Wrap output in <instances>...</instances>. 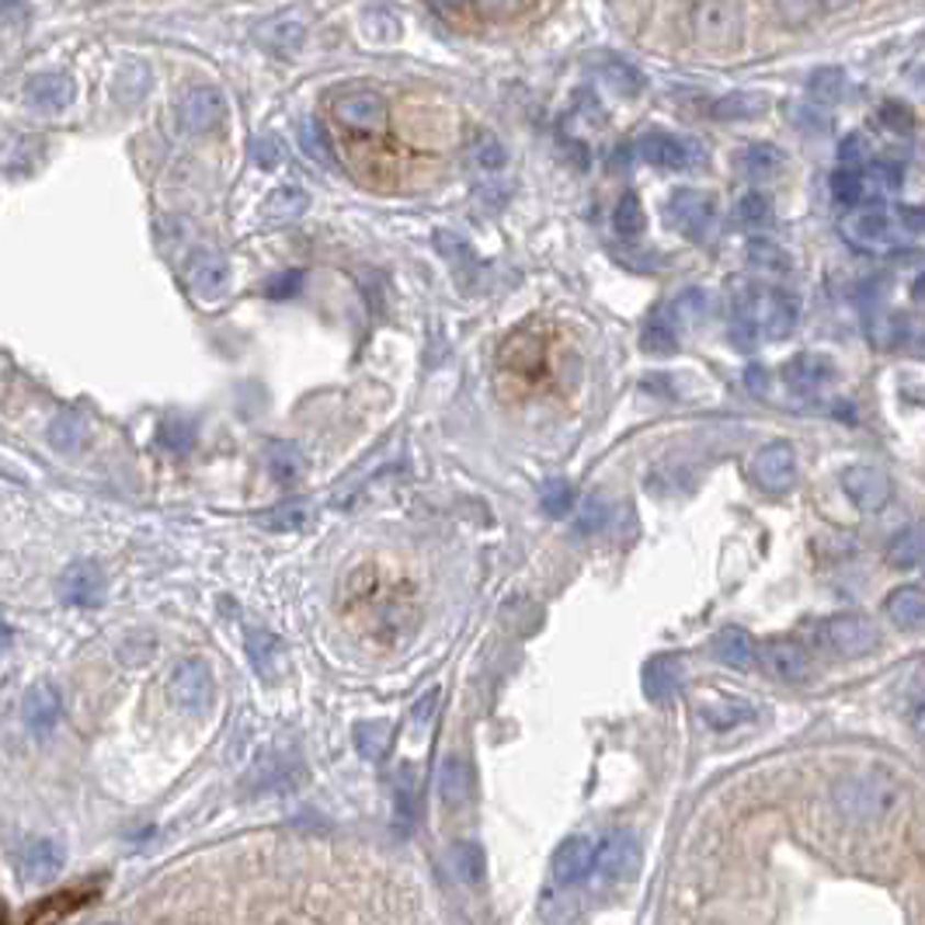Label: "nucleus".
Segmentation results:
<instances>
[{"label":"nucleus","instance_id":"52","mask_svg":"<svg viewBox=\"0 0 925 925\" xmlns=\"http://www.w3.org/2000/svg\"><path fill=\"white\" fill-rule=\"evenodd\" d=\"M383 724H362L356 727V745L362 748V755L369 758H380V742H383Z\"/></svg>","mask_w":925,"mask_h":925},{"label":"nucleus","instance_id":"60","mask_svg":"<svg viewBox=\"0 0 925 925\" xmlns=\"http://www.w3.org/2000/svg\"><path fill=\"white\" fill-rule=\"evenodd\" d=\"M918 91H922V94H925V67H922V70H918Z\"/></svg>","mask_w":925,"mask_h":925},{"label":"nucleus","instance_id":"19","mask_svg":"<svg viewBox=\"0 0 925 925\" xmlns=\"http://www.w3.org/2000/svg\"><path fill=\"white\" fill-rule=\"evenodd\" d=\"M74 94L77 88L67 74H35L22 88L25 105H32L35 112H64L74 101Z\"/></svg>","mask_w":925,"mask_h":925},{"label":"nucleus","instance_id":"35","mask_svg":"<svg viewBox=\"0 0 925 925\" xmlns=\"http://www.w3.org/2000/svg\"><path fill=\"white\" fill-rule=\"evenodd\" d=\"M846 88H849L846 70H838V67H817L808 77V94L817 101V105H838V101L846 98Z\"/></svg>","mask_w":925,"mask_h":925},{"label":"nucleus","instance_id":"15","mask_svg":"<svg viewBox=\"0 0 925 925\" xmlns=\"http://www.w3.org/2000/svg\"><path fill=\"white\" fill-rule=\"evenodd\" d=\"M783 383L793 390V394H817L828 383L838 380V365L825 356V352H800L783 365Z\"/></svg>","mask_w":925,"mask_h":925},{"label":"nucleus","instance_id":"12","mask_svg":"<svg viewBox=\"0 0 925 925\" xmlns=\"http://www.w3.org/2000/svg\"><path fill=\"white\" fill-rule=\"evenodd\" d=\"M184 279H189V290L205 300V303H216L226 296L230 290V261H226L219 251L213 248H199L189 258V269H184Z\"/></svg>","mask_w":925,"mask_h":925},{"label":"nucleus","instance_id":"34","mask_svg":"<svg viewBox=\"0 0 925 925\" xmlns=\"http://www.w3.org/2000/svg\"><path fill=\"white\" fill-rule=\"evenodd\" d=\"M888 561L894 567H922V561H925V529L922 526L901 529L898 537L888 543Z\"/></svg>","mask_w":925,"mask_h":925},{"label":"nucleus","instance_id":"61","mask_svg":"<svg viewBox=\"0 0 925 925\" xmlns=\"http://www.w3.org/2000/svg\"><path fill=\"white\" fill-rule=\"evenodd\" d=\"M922 571H925V561H922Z\"/></svg>","mask_w":925,"mask_h":925},{"label":"nucleus","instance_id":"50","mask_svg":"<svg viewBox=\"0 0 925 925\" xmlns=\"http://www.w3.org/2000/svg\"><path fill=\"white\" fill-rule=\"evenodd\" d=\"M873 178L880 181V189L898 192L901 184H904V163H898V160H880V163H873Z\"/></svg>","mask_w":925,"mask_h":925},{"label":"nucleus","instance_id":"49","mask_svg":"<svg viewBox=\"0 0 925 925\" xmlns=\"http://www.w3.org/2000/svg\"><path fill=\"white\" fill-rule=\"evenodd\" d=\"M311 522V508L306 505H285L282 511H275V516L269 519L272 529H300Z\"/></svg>","mask_w":925,"mask_h":925},{"label":"nucleus","instance_id":"31","mask_svg":"<svg viewBox=\"0 0 925 925\" xmlns=\"http://www.w3.org/2000/svg\"><path fill=\"white\" fill-rule=\"evenodd\" d=\"M766 94H755V91H734V94H724V98H717L713 105H710V119L717 122H748V119H758L766 112Z\"/></svg>","mask_w":925,"mask_h":925},{"label":"nucleus","instance_id":"24","mask_svg":"<svg viewBox=\"0 0 925 925\" xmlns=\"http://www.w3.org/2000/svg\"><path fill=\"white\" fill-rule=\"evenodd\" d=\"M713 657L721 665H727V668L748 672L758 662V647H755V641L745 630L727 627V630H721V633L713 636Z\"/></svg>","mask_w":925,"mask_h":925},{"label":"nucleus","instance_id":"18","mask_svg":"<svg viewBox=\"0 0 925 925\" xmlns=\"http://www.w3.org/2000/svg\"><path fill=\"white\" fill-rule=\"evenodd\" d=\"M335 115L348 129L376 133L386 126V98L376 91H348L335 101Z\"/></svg>","mask_w":925,"mask_h":925},{"label":"nucleus","instance_id":"5","mask_svg":"<svg viewBox=\"0 0 925 925\" xmlns=\"http://www.w3.org/2000/svg\"><path fill=\"white\" fill-rule=\"evenodd\" d=\"M226 122V98L219 88L210 84H199L189 88L178 101V126L189 133V136H205V133H216Z\"/></svg>","mask_w":925,"mask_h":925},{"label":"nucleus","instance_id":"2","mask_svg":"<svg viewBox=\"0 0 925 925\" xmlns=\"http://www.w3.org/2000/svg\"><path fill=\"white\" fill-rule=\"evenodd\" d=\"M804 633L811 636V644H817L821 651H828L835 657H862L880 647V627L870 620V616H859V612L828 616V620L804 627Z\"/></svg>","mask_w":925,"mask_h":925},{"label":"nucleus","instance_id":"54","mask_svg":"<svg viewBox=\"0 0 925 925\" xmlns=\"http://www.w3.org/2000/svg\"><path fill=\"white\" fill-rule=\"evenodd\" d=\"M793 122L804 133H811V136H817V133H828V119L825 115H817V109H797L793 112Z\"/></svg>","mask_w":925,"mask_h":925},{"label":"nucleus","instance_id":"14","mask_svg":"<svg viewBox=\"0 0 925 925\" xmlns=\"http://www.w3.org/2000/svg\"><path fill=\"white\" fill-rule=\"evenodd\" d=\"M595 859H599V849L591 846V838L567 835L550 856V877H553V883L567 888V883H578L595 870Z\"/></svg>","mask_w":925,"mask_h":925},{"label":"nucleus","instance_id":"28","mask_svg":"<svg viewBox=\"0 0 925 925\" xmlns=\"http://www.w3.org/2000/svg\"><path fill=\"white\" fill-rule=\"evenodd\" d=\"M678 675H683V668H678V662H675L672 654L651 657V662L644 665V692H647V700L651 703H668L672 696L678 692Z\"/></svg>","mask_w":925,"mask_h":925},{"label":"nucleus","instance_id":"46","mask_svg":"<svg viewBox=\"0 0 925 925\" xmlns=\"http://www.w3.org/2000/svg\"><path fill=\"white\" fill-rule=\"evenodd\" d=\"M838 0H772V8L779 11V18L790 25H800V22H808V18L821 14V11H828L835 8Z\"/></svg>","mask_w":925,"mask_h":925},{"label":"nucleus","instance_id":"7","mask_svg":"<svg viewBox=\"0 0 925 925\" xmlns=\"http://www.w3.org/2000/svg\"><path fill=\"white\" fill-rule=\"evenodd\" d=\"M842 237H846L856 251L870 255H894L901 244L894 240V219L883 210H862L842 219Z\"/></svg>","mask_w":925,"mask_h":925},{"label":"nucleus","instance_id":"1","mask_svg":"<svg viewBox=\"0 0 925 925\" xmlns=\"http://www.w3.org/2000/svg\"><path fill=\"white\" fill-rule=\"evenodd\" d=\"M898 783L894 776H888L883 769H867L859 776L842 779L835 787V800L842 814L856 825H880L883 817H888L898 804Z\"/></svg>","mask_w":925,"mask_h":925},{"label":"nucleus","instance_id":"9","mask_svg":"<svg viewBox=\"0 0 925 925\" xmlns=\"http://www.w3.org/2000/svg\"><path fill=\"white\" fill-rule=\"evenodd\" d=\"M752 481L769 490V495H783V490H790L797 484V452L790 442H769L755 452V460H752Z\"/></svg>","mask_w":925,"mask_h":925},{"label":"nucleus","instance_id":"44","mask_svg":"<svg viewBox=\"0 0 925 925\" xmlns=\"http://www.w3.org/2000/svg\"><path fill=\"white\" fill-rule=\"evenodd\" d=\"M452 870H456L460 880H466V883H477L484 877V849L477 842H460V846L452 849Z\"/></svg>","mask_w":925,"mask_h":925},{"label":"nucleus","instance_id":"40","mask_svg":"<svg viewBox=\"0 0 925 925\" xmlns=\"http://www.w3.org/2000/svg\"><path fill=\"white\" fill-rule=\"evenodd\" d=\"M772 199L766 192H745L742 199H737V219H742V226H748V230H763V226L772 223Z\"/></svg>","mask_w":925,"mask_h":925},{"label":"nucleus","instance_id":"25","mask_svg":"<svg viewBox=\"0 0 925 925\" xmlns=\"http://www.w3.org/2000/svg\"><path fill=\"white\" fill-rule=\"evenodd\" d=\"M883 612L891 616L894 627L901 630H918L925 627V585H901L888 595Z\"/></svg>","mask_w":925,"mask_h":925},{"label":"nucleus","instance_id":"59","mask_svg":"<svg viewBox=\"0 0 925 925\" xmlns=\"http://www.w3.org/2000/svg\"><path fill=\"white\" fill-rule=\"evenodd\" d=\"M915 731L925 737V696L918 700V707H915Z\"/></svg>","mask_w":925,"mask_h":925},{"label":"nucleus","instance_id":"33","mask_svg":"<svg viewBox=\"0 0 925 925\" xmlns=\"http://www.w3.org/2000/svg\"><path fill=\"white\" fill-rule=\"evenodd\" d=\"M300 147L314 163H320L324 171H338V157L331 150V136L324 133V126L317 119H303L300 122Z\"/></svg>","mask_w":925,"mask_h":925},{"label":"nucleus","instance_id":"27","mask_svg":"<svg viewBox=\"0 0 925 925\" xmlns=\"http://www.w3.org/2000/svg\"><path fill=\"white\" fill-rule=\"evenodd\" d=\"M595 70H599V77L606 80V84L616 94H623V98H636V94H644V88H647L644 74L636 70L630 59L616 56V53H606V56L595 59Z\"/></svg>","mask_w":925,"mask_h":925},{"label":"nucleus","instance_id":"37","mask_svg":"<svg viewBox=\"0 0 925 925\" xmlns=\"http://www.w3.org/2000/svg\"><path fill=\"white\" fill-rule=\"evenodd\" d=\"M470 163H474L477 171L484 174H498L505 163H508V147L490 133H481L474 139V147H470Z\"/></svg>","mask_w":925,"mask_h":925},{"label":"nucleus","instance_id":"55","mask_svg":"<svg viewBox=\"0 0 925 925\" xmlns=\"http://www.w3.org/2000/svg\"><path fill=\"white\" fill-rule=\"evenodd\" d=\"M4 22H8L11 29H18V25L29 22V8L22 4V0H4Z\"/></svg>","mask_w":925,"mask_h":925},{"label":"nucleus","instance_id":"42","mask_svg":"<svg viewBox=\"0 0 925 925\" xmlns=\"http://www.w3.org/2000/svg\"><path fill=\"white\" fill-rule=\"evenodd\" d=\"M612 226H616V234H623V237H636V234H644V205L641 199H636L633 192H627L620 202H616V213H612Z\"/></svg>","mask_w":925,"mask_h":925},{"label":"nucleus","instance_id":"56","mask_svg":"<svg viewBox=\"0 0 925 925\" xmlns=\"http://www.w3.org/2000/svg\"><path fill=\"white\" fill-rule=\"evenodd\" d=\"M300 282H303V272H285V275H282V282H272V285H269V296H285V293H293Z\"/></svg>","mask_w":925,"mask_h":925},{"label":"nucleus","instance_id":"36","mask_svg":"<svg viewBox=\"0 0 925 925\" xmlns=\"http://www.w3.org/2000/svg\"><path fill=\"white\" fill-rule=\"evenodd\" d=\"M748 264L755 272H766V275H787L790 272V255L779 248L772 240H752L748 244Z\"/></svg>","mask_w":925,"mask_h":925},{"label":"nucleus","instance_id":"41","mask_svg":"<svg viewBox=\"0 0 925 925\" xmlns=\"http://www.w3.org/2000/svg\"><path fill=\"white\" fill-rule=\"evenodd\" d=\"M877 119H880V126L898 139H909L915 133V112L904 105V101H894V98L880 101Z\"/></svg>","mask_w":925,"mask_h":925},{"label":"nucleus","instance_id":"11","mask_svg":"<svg viewBox=\"0 0 925 925\" xmlns=\"http://www.w3.org/2000/svg\"><path fill=\"white\" fill-rule=\"evenodd\" d=\"M171 696L174 703H181L184 710H205L213 703L216 686H213V672L202 657H181V662L171 668Z\"/></svg>","mask_w":925,"mask_h":925},{"label":"nucleus","instance_id":"43","mask_svg":"<svg viewBox=\"0 0 925 925\" xmlns=\"http://www.w3.org/2000/svg\"><path fill=\"white\" fill-rule=\"evenodd\" d=\"M862 195H867V178L859 168H838L832 174V199L838 205H856Z\"/></svg>","mask_w":925,"mask_h":925},{"label":"nucleus","instance_id":"57","mask_svg":"<svg viewBox=\"0 0 925 925\" xmlns=\"http://www.w3.org/2000/svg\"><path fill=\"white\" fill-rule=\"evenodd\" d=\"M745 383L755 390V394H766V369H763V365H748Z\"/></svg>","mask_w":925,"mask_h":925},{"label":"nucleus","instance_id":"53","mask_svg":"<svg viewBox=\"0 0 925 925\" xmlns=\"http://www.w3.org/2000/svg\"><path fill=\"white\" fill-rule=\"evenodd\" d=\"M894 216H898V226H904L909 234H925V210L922 205H898Z\"/></svg>","mask_w":925,"mask_h":925},{"label":"nucleus","instance_id":"58","mask_svg":"<svg viewBox=\"0 0 925 925\" xmlns=\"http://www.w3.org/2000/svg\"><path fill=\"white\" fill-rule=\"evenodd\" d=\"M912 300H915V303H925V272L915 275V282H912Z\"/></svg>","mask_w":925,"mask_h":925},{"label":"nucleus","instance_id":"17","mask_svg":"<svg viewBox=\"0 0 925 925\" xmlns=\"http://www.w3.org/2000/svg\"><path fill=\"white\" fill-rule=\"evenodd\" d=\"M67 867V849L53 838H32L18 853V877L29 883H49Z\"/></svg>","mask_w":925,"mask_h":925},{"label":"nucleus","instance_id":"47","mask_svg":"<svg viewBox=\"0 0 925 925\" xmlns=\"http://www.w3.org/2000/svg\"><path fill=\"white\" fill-rule=\"evenodd\" d=\"M540 505H543L546 516L564 519L567 511L574 508V490H571V484H567V481H553V484H546V487H543Z\"/></svg>","mask_w":925,"mask_h":925},{"label":"nucleus","instance_id":"22","mask_svg":"<svg viewBox=\"0 0 925 925\" xmlns=\"http://www.w3.org/2000/svg\"><path fill=\"white\" fill-rule=\"evenodd\" d=\"M59 588H64V599L70 606H94L105 591V578H101V567L91 561H77L64 571L59 578Z\"/></svg>","mask_w":925,"mask_h":925},{"label":"nucleus","instance_id":"32","mask_svg":"<svg viewBox=\"0 0 925 925\" xmlns=\"http://www.w3.org/2000/svg\"><path fill=\"white\" fill-rule=\"evenodd\" d=\"M700 717L713 727V731H734L748 724L755 717V707L748 700H734V696H724V700H710L700 707Z\"/></svg>","mask_w":925,"mask_h":925},{"label":"nucleus","instance_id":"39","mask_svg":"<svg viewBox=\"0 0 925 925\" xmlns=\"http://www.w3.org/2000/svg\"><path fill=\"white\" fill-rule=\"evenodd\" d=\"M269 466H272V477H275L279 484H293V481L303 477L306 460H303V452H300L293 442H279V445H272Z\"/></svg>","mask_w":925,"mask_h":925},{"label":"nucleus","instance_id":"4","mask_svg":"<svg viewBox=\"0 0 925 925\" xmlns=\"http://www.w3.org/2000/svg\"><path fill=\"white\" fill-rule=\"evenodd\" d=\"M633 154L644 163H651V168H662V171H689L707 157L700 143L678 136V133H644L633 143Z\"/></svg>","mask_w":925,"mask_h":925},{"label":"nucleus","instance_id":"23","mask_svg":"<svg viewBox=\"0 0 925 925\" xmlns=\"http://www.w3.org/2000/svg\"><path fill=\"white\" fill-rule=\"evenodd\" d=\"M734 163L745 178L766 181L787 168V150H779L776 143H748V147L734 154Z\"/></svg>","mask_w":925,"mask_h":925},{"label":"nucleus","instance_id":"8","mask_svg":"<svg viewBox=\"0 0 925 925\" xmlns=\"http://www.w3.org/2000/svg\"><path fill=\"white\" fill-rule=\"evenodd\" d=\"M755 300V317L758 327H763V338L769 341H783L797 331V320H800V303L793 293L787 290H752Z\"/></svg>","mask_w":925,"mask_h":925},{"label":"nucleus","instance_id":"20","mask_svg":"<svg viewBox=\"0 0 925 925\" xmlns=\"http://www.w3.org/2000/svg\"><path fill=\"white\" fill-rule=\"evenodd\" d=\"M255 38H258V46H264L275 56H296L306 46V22L296 14H279V18H269L264 25H258Z\"/></svg>","mask_w":925,"mask_h":925},{"label":"nucleus","instance_id":"30","mask_svg":"<svg viewBox=\"0 0 925 925\" xmlns=\"http://www.w3.org/2000/svg\"><path fill=\"white\" fill-rule=\"evenodd\" d=\"M306 210H311V195H306V189H296V184H285V189H275L269 199L261 202V219H269V223H293V219H300Z\"/></svg>","mask_w":925,"mask_h":925},{"label":"nucleus","instance_id":"10","mask_svg":"<svg viewBox=\"0 0 925 925\" xmlns=\"http://www.w3.org/2000/svg\"><path fill=\"white\" fill-rule=\"evenodd\" d=\"M692 29L707 46H734L742 35V11L734 0H703L692 11Z\"/></svg>","mask_w":925,"mask_h":925},{"label":"nucleus","instance_id":"26","mask_svg":"<svg viewBox=\"0 0 925 925\" xmlns=\"http://www.w3.org/2000/svg\"><path fill=\"white\" fill-rule=\"evenodd\" d=\"M678 331H683V324L675 320L672 306H662V311H654L641 331V348L647 356H672L678 352Z\"/></svg>","mask_w":925,"mask_h":925},{"label":"nucleus","instance_id":"16","mask_svg":"<svg viewBox=\"0 0 925 925\" xmlns=\"http://www.w3.org/2000/svg\"><path fill=\"white\" fill-rule=\"evenodd\" d=\"M758 662H763V668L779 678V683H808L814 665H811V654L793 644V641H769L758 647Z\"/></svg>","mask_w":925,"mask_h":925},{"label":"nucleus","instance_id":"3","mask_svg":"<svg viewBox=\"0 0 925 925\" xmlns=\"http://www.w3.org/2000/svg\"><path fill=\"white\" fill-rule=\"evenodd\" d=\"M665 219L686 240L703 244L717 226V199L700 189H675L665 202Z\"/></svg>","mask_w":925,"mask_h":925},{"label":"nucleus","instance_id":"13","mask_svg":"<svg viewBox=\"0 0 925 925\" xmlns=\"http://www.w3.org/2000/svg\"><path fill=\"white\" fill-rule=\"evenodd\" d=\"M595 870L602 873L606 883H627L636 877V870H641V842H636L633 832H612L606 842H602V849H599V859H595Z\"/></svg>","mask_w":925,"mask_h":925},{"label":"nucleus","instance_id":"6","mask_svg":"<svg viewBox=\"0 0 925 925\" xmlns=\"http://www.w3.org/2000/svg\"><path fill=\"white\" fill-rule=\"evenodd\" d=\"M842 490H846V498L859 508V511H883L891 505V477L883 474L880 466L873 463H853L842 470Z\"/></svg>","mask_w":925,"mask_h":925},{"label":"nucleus","instance_id":"38","mask_svg":"<svg viewBox=\"0 0 925 925\" xmlns=\"http://www.w3.org/2000/svg\"><path fill=\"white\" fill-rule=\"evenodd\" d=\"M84 436H88V425H84V418L77 415V410H64V415H59L49 425V442L59 452H74L80 442H84Z\"/></svg>","mask_w":925,"mask_h":925},{"label":"nucleus","instance_id":"29","mask_svg":"<svg viewBox=\"0 0 925 925\" xmlns=\"http://www.w3.org/2000/svg\"><path fill=\"white\" fill-rule=\"evenodd\" d=\"M470 787H474V772H470L466 758L460 755H445L439 766V800L445 808H460L470 797Z\"/></svg>","mask_w":925,"mask_h":925},{"label":"nucleus","instance_id":"21","mask_svg":"<svg viewBox=\"0 0 925 925\" xmlns=\"http://www.w3.org/2000/svg\"><path fill=\"white\" fill-rule=\"evenodd\" d=\"M59 710H64V700H59V689L53 683H38L25 692L22 703V721L32 734H49L59 721Z\"/></svg>","mask_w":925,"mask_h":925},{"label":"nucleus","instance_id":"51","mask_svg":"<svg viewBox=\"0 0 925 925\" xmlns=\"http://www.w3.org/2000/svg\"><path fill=\"white\" fill-rule=\"evenodd\" d=\"M282 157H285V150L275 136H261L255 143V160L261 163V168H275V163H282Z\"/></svg>","mask_w":925,"mask_h":925},{"label":"nucleus","instance_id":"45","mask_svg":"<svg viewBox=\"0 0 925 925\" xmlns=\"http://www.w3.org/2000/svg\"><path fill=\"white\" fill-rule=\"evenodd\" d=\"M609 516H612L609 501L599 498V495H591V498H585L582 516H578V522H574V529H578L582 537H595V532H602L609 526Z\"/></svg>","mask_w":925,"mask_h":925},{"label":"nucleus","instance_id":"48","mask_svg":"<svg viewBox=\"0 0 925 925\" xmlns=\"http://www.w3.org/2000/svg\"><path fill=\"white\" fill-rule=\"evenodd\" d=\"M870 157V143L862 133H849V136H842L838 143V163L842 168H862Z\"/></svg>","mask_w":925,"mask_h":925}]
</instances>
